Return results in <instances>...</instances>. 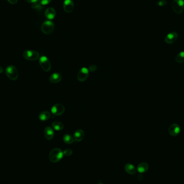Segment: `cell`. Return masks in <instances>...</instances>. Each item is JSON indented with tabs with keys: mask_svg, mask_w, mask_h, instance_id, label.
Segmentation results:
<instances>
[{
	"mask_svg": "<svg viewBox=\"0 0 184 184\" xmlns=\"http://www.w3.org/2000/svg\"><path fill=\"white\" fill-rule=\"evenodd\" d=\"M64 156L63 151L61 149L54 148L50 151L49 159L52 163H57L61 160Z\"/></svg>",
	"mask_w": 184,
	"mask_h": 184,
	"instance_id": "cell-1",
	"label": "cell"
},
{
	"mask_svg": "<svg viewBox=\"0 0 184 184\" xmlns=\"http://www.w3.org/2000/svg\"><path fill=\"white\" fill-rule=\"evenodd\" d=\"M6 74L11 80H16L18 78L17 69L13 65H9L6 68Z\"/></svg>",
	"mask_w": 184,
	"mask_h": 184,
	"instance_id": "cell-2",
	"label": "cell"
},
{
	"mask_svg": "<svg viewBox=\"0 0 184 184\" xmlns=\"http://www.w3.org/2000/svg\"><path fill=\"white\" fill-rule=\"evenodd\" d=\"M54 25L52 22L50 20H47L44 22L41 26V30L44 34L50 35L54 31Z\"/></svg>",
	"mask_w": 184,
	"mask_h": 184,
	"instance_id": "cell-3",
	"label": "cell"
},
{
	"mask_svg": "<svg viewBox=\"0 0 184 184\" xmlns=\"http://www.w3.org/2000/svg\"><path fill=\"white\" fill-rule=\"evenodd\" d=\"M172 7L176 13L178 14H181L184 10V0H174Z\"/></svg>",
	"mask_w": 184,
	"mask_h": 184,
	"instance_id": "cell-4",
	"label": "cell"
},
{
	"mask_svg": "<svg viewBox=\"0 0 184 184\" xmlns=\"http://www.w3.org/2000/svg\"><path fill=\"white\" fill-rule=\"evenodd\" d=\"M23 57L29 61H35L38 59L39 54L38 52L32 50H26L23 52Z\"/></svg>",
	"mask_w": 184,
	"mask_h": 184,
	"instance_id": "cell-5",
	"label": "cell"
},
{
	"mask_svg": "<svg viewBox=\"0 0 184 184\" xmlns=\"http://www.w3.org/2000/svg\"><path fill=\"white\" fill-rule=\"evenodd\" d=\"M39 63L43 70L45 72H49L51 68L50 60L46 56H42L39 58Z\"/></svg>",
	"mask_w": 184,
	"mask_h": 184,
	"instance_id": "cell-6",
	"label": "cell"
},
{
	"mask_svg": "<svg viewBox=\"0 0 184 184\" xmlns=\"http://www.w3.org/2000/svg\"><path fill=\"white\" fill-rule=\"evenodd\" d=\"M65 110L64 105L60 103H57L53 105L51 108V113L54 116H60L63 114Z\"/></svg>",
	"mask_w": 184,
	"mask_h": 184,
	"instance_id": "cell-7",
	"label": "cell"
},
{
	"mask_svg": "<svg viewBox=\"0 0 184 184\" xmlns=\"http://www.w3.org/2000/svg\"><path fill=\"white\" fill-rule=\"evenodd\" d=\"M89 69L86 67H82V69L78 72L77 79L79 82H85L89 77Z\"/></svg>",
	"mask_w": 184,
	"mask_h": 184,
	"instance_id": "cell-8",
	"label": "cell"
},
{
	"mask_svg": "<svg viewBox=\"0 0 184 184\" xmlns=\"http://www.w3.org/2000/svg\"><path fill=\"white\" fill-rule=\"evenodd\" d=\"M64 10L66 13H71L75 8V4L72 0H65L63 3Z\"/></svg>",
	"mask_w": 184,
	"mask_h": 184,
	"instance_id": "cell-9",
	"label": "cell"
},
{
	"mask_svg": "<svg viewBox=\"0 0 184 184\" xmlns=\"http://www.w3.org/2000/svg\"><path fill=\"white\" fill-rule=\"evenodd\" d=\"M181 131V128L176 123L171 125L169 128V133L172 136H177Z\"/></svg>",
	"mask_w": 184,
	"mask_h": 184,
	"instance_id": "cell-10",
	"label": "cell"
},
{
	"mask_svg": "<svg viewBox=\"0 0 184 184\" xmlns=\"http://www.w3.org/2000/svg\"><path fill=\"white\" fill-rule=\"evenodd\" d=\"M177 38H178V33L177 32H170L165 37V42L169 44H173L177 40Z\"/></svg>",
	"mask_w": 184,
	"mask_h": 184,
	"instance_id": "cell-11",
	"label": "cell"
},
{
	"mask_svg": "<svg viewBox=\"0 0 184 184\" xmlns=\"http://www.w3.org/2000/svg\"><path fill=\"white\" fill-rule=\"evenodd\" d=\"M54 132L52 128L47 126L45 128L44 131V135L45 138L47 140H51L54 137Z\"/></svg>",
	"mask_w": 184,
	"mask_h": 184,
	"instance_id": "cell-12",
	"label": "cell"
},
{
	"mask_svg": "<svg viewBox=\"0 0 184 184\" xmlns=\"http://www.w3.org/2000/svg\"><path fill=\"white\" fill-rule=\"evenodd\" d=\"M56 15V11L53 8L49 7L47 8L45 11V16L47 19L51 20L54 19Z\"/></svg>",
	"mask_w": 184,
	"mask_h": 184,
	"instance_id": "cell-13",
	"label": "cell"
},
{
	"mask_svg": "<svg viewBox=\"0 0 184 184\" xmlns=\"http://www.w3.org/2000/svg\"><path fill=\"white\" fill-rule=\"evenodd\" d=\"M85 137V132L82 129H78L74 133V139L77 142H81Z\"/></svg>",
	"mask_w": 184,
	"mask_h": 184,
	"instance_id": "cell-14",
	"label": "cell"
},
{
	"mask_svg": "<svg viewBox=\"0 0 184 184\" xmlns=\"http://www.w3.org/2000/svg\"><path fill=\"white\" fill-rule=\"evenodd\" d=\"M62 75L59 73H54L50 77V81L51 83L57 84L62 80Z\"/></svg>",
	"mask_w": 184,
	"mask_h": 184,
	"instance_id": "cell-15",
	"label": "cell"
},
{
	"mask_svg": "<svg viewBox=\"0 0 184 184\" xmlns=\"http://www.w3.org/2000/svg\"><path fill=\"white\" fill-rule=\"evenodd\" d=\"M137 169L140 174L145 173L149 169V165L146 162H142L138 164Z\"/></svg>",
	"mask_w": 184,
	"mask_h": 184,
	"instance_id": "cell-16",
	"label": "cell"
},
{
	"mask_svg": "<svg viewBox=\"0 0 184 184\" xmlns=\"http://www.w3.org/2000/svg\"><path fill=\"white\" fill-rule=\"evenodd\" d=\"M124 169L127 173L131 175H134L136 173V169L135 167L130 163H128L125 165Z\"/></svg>",
	"mask_w": 184,
	"mask_h": 184,
	"instance_id": "cell-17",
	"label": "cell"
},
{
	"mask_svg": "<svg viewBox=\"0 0 184 184\" xmlns=\"http://www.w3.org/2000/svg\"><path fill=\"white\" fill-rule=\"evenodd\" d=\"M50 117H51V114L50 112H47V111H44L40 113L38 116L39 120L42 121L48 120L50 119Z\"/></svg>",
	"mask_w": 184,
	"mask_h": 184,
	"instance_id": "cell-18",
	"label": "cell"
},
{
	"mask_svg": "<svg viewBox=\"0 0 184 184\" xmlns=\"http://www.w3.org/2000/svg\"><path fill=\"white\" fill-rule=\"evenodd\" d=\"M52 127L57 131H60L64 129V124L60 122H53L52 123Z\"/></svg>",
	"mask_w": 184,
	"mask_h": 184,
	"instance_id": "cell-19",
	"label": "cell"
},
{
	"mask_svg": "<svg viewBox=\"0 0 184 184\" xmlns=\"http://www.w3.org/2000/svg\"><path fill=\"white\" fill-rule=\"evenodd\" d=\"M74 140H75L74 138L70 135H64V137H63V141L65 143H66L67 144H72L74 142Z\"/></svg>",
	"mask_w": 184,
	"mask_h": 184,
	"instance_id": "cell-20",
	"label": "cell"
},
{
	"mask_svg": "<svg viewBox=\"0 0 184 184\" xmlns=\"http://www.w3.org/2000/svg\"><path fill=\"white\" fill-rule=\"evenodd\" d=\"M175 60L178 63H184V51H182L178 53L175 58Z\"/></svg>",
	"mask_w": 184,
	"mask_h": 184,
	"instance_id": "cell-21",
	"label": "cell"
},
{
	"mask_svg": "<svg viewBox=\"0 0 184 184\" xmlns=\"http://www.w3.org/2000/svg\"><path fill=\"white\" fill-rule=\"evenodd\" d=\"M31 7L34 9H37V10H41L42 9V5H41L39 3V2H37L35 3H33L32 4V6H31Z\"/></svg>",
	"mask_w": 184,
	"mask_h": 184,
	"instance_id": "cell-22",
	"label": "cell"
},
{
	"mask_svg": "<svg viewBox=\"0 0 184 184\" xmlns=\"http://www.w3.org/2000/svg\"><path fill=\"white\" fill-rule=\"evenodd\" d=\"M63 153H64V155L68 157V156H71L73 154V151L71 149H66L63 151Z\"/></svg>",
	"mask_w": 184,
	"mask_h": 184,
	"instance_id": "cell-23",
	"label": "cell"
},
{
	"mask_svg": "<svg viewBox=\"0 0 184 184\" xmlns=\"http://www.w3.org/2000/svg\"><path fill=\"white\" fill-rule=\"evenodd\" d=\"M51 0H38L39 3L42 6H45L47 5L48 4L50 3Z\"/></svg>",
	"mask_w": 184,
	"mask_h": 184,
	"instance_id": "cell-24",
	"label": "cell"
},
{
	"mask_svg": "<svg viewBox=\"0 0 184 184\" xmlns=\"http://www.w3.org/2000/svg\"><path fill=\"white\" fill-rule=\"evenodd\" d=\"M96 70H97V66L95 65H91L89 67V71H91L92 72H95Z\"/></svg>",
	"mask_w": 184,
	"mask_h": 184,
	"instance_id": "cell-25",
	"label": "cell"
},
{
	"mask_svg": "<svg viewBox=\"0 0 184 184\" xmlns=\"http://www.w3.org/2000/svg\"><path fill=\"white\" fill-rule=\"evenodd\" d=\"M167 2L166 0H160L158 2V5L161 7L165 6V5H167Z\"/></svg>",
	"mask_w": 184,
	"mask_h": 184,
	"instance_id": "cell-26",
	"label": "cell"
},
{
	"mask_svg": "<svg viewBox=\"0 0 184 184\" xmlns=\"http://www.w3.org/2000/svg\"><path fill=\"white\" fill-rule=\"evenodd\" d=\"M9 3L11 4H15L17 3L18 2V0H7Z\"/></svg>",
	"mask_w": 184,
	"mask_h": 184,
	"instance_id": "cell-27",
	"label": "cell"
},
{
	"mask_svg": "<svg viewBox=\"0 0 184 184\" xmlns=\"http://www.w3.org/2000/svg\"><path fill=\"white\" fill-rule=\"evenodd\" d=\"M25 1H27L29 3H33L38 1V0H25Z\"/></svg>",
	"mask_w": 184,
	"mask_h": 184,
	"instance_id": "cell-28",
	"label": "cell"
},
{
	"mask_svg": "<svg viewBox=\"0 0 184 184\" xmlns=\"http://www.w3.org/2000/svg\"><path fill=\"white\" fill-rule=\"evenodd\" d=\"M143 176H142V174H139V176H138V179L139 181H141L142 179V178H143V177H142Z\"/></svg>",
	"mask_w": 184,
	"mask_h": 184,
	"instance_id": "cell-29",
	"label": "cell"
},
{
	"mask_svg": "<svg viewBox=\"0 0 184 184\" xmlns=\"http://www.w3.org/2000/svg\"><path fill=\"white\" fill-rule=\"evenodd\" d=\"M3 72V68L1 67V66H0V74H1L2 72Z\"/></svg>",
	"mask_w": 184,
	"mask_h": 184,
	"instance_id": "cell-30",
	"label": "cell"
},
{
	"mask_svg": "<svg viewBox=\"0 0 184 184\" xmlns=\"http://www.w3.org/2000/svg\"><path fill=\"white\" fill-rule=\"evenodd\" d=\"M98 184H103L102 183H101V182H100V183H98Z\"/></svg>",
	"mask_w": 184,
	"mask_h": 184,
	"instance_id": "cell-31",
	"label": "cell"
}]
</instances>
